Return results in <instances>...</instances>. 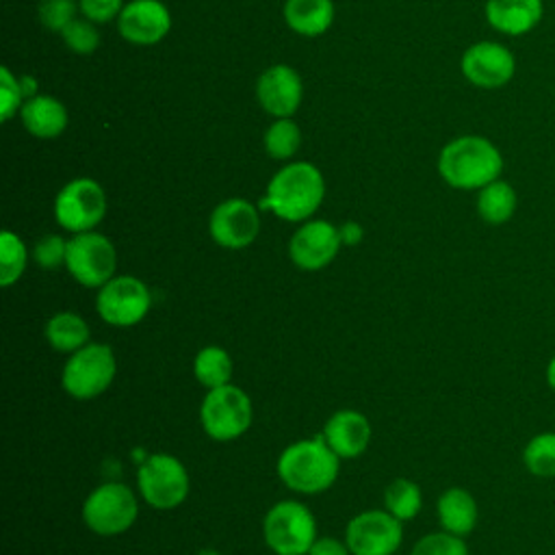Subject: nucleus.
Wrapping results in <instances>:
<instances>
[{"label": "nucleus", "mask_w": 555, "mask_h": 555, "mask_svg": "<svg viewBox=\"0 0 555 555\" xmlns=\"http://www.w3.org/2000/svg\"><path fill=\"white\" fill-rule=\"evenodd\" d=\"M284 20L301 37H319L334 22L332 0H286Z\"/></svg>", "instance_id": "obj_22"}, {"label": "nucleus", "mask_w": 555, "mask_h": 555, "mask_svg": "<svg viewBox=\"0 0 555 555\" xmlns=\"http://www.w3.org/2000/svg\"><path fill=\"white\" fill-rule=\"evenodd\" d=\"M137 516V496L119 481L98 486L82 505V520L98 535H119L134 525Z\"/></svg>", "instance_id": "obj_7"}, {"label": "nucleus", "mask_w": 555, "mask_h": 555, "mask_svg": "<svg viewBox=\"0 0 555 555\" xmlns=\"http://www.w3.org/2000/svg\"><path fill=\"white\" fill-rule=\"evenodd\" d=\"M26 262H28V251L24 241L15 232L4 230L0 234V284L4 288L15 284L22 278Z\"/></svg>", "instance_id": "obj_29"}, {"label": "nucleus", "mask_w": 555, "mask_h": 555, "mask_svg": "<svg viewBox=\"0 0 555 555\" xmlns=\"http://www.w3.org/2000/svg\"><path fill=\"white\" fill-rule=\"evenodd\" d=\"M139 492L156 509H173L189 494V473L184 464L169 453H154L139 466Z\"/></svg>", "instance_id": "obj_8"}, {"label": "nucleus", "mask_w": 555, "mask_h": 555, "mask_svg": "<svg viewBox=\"0 0 555 555\" xmlns=\"http://www.w3.org/2000/svg\"><path fill=\"white\" fill-rule=\"evenodd\" d=\"M321 436L340 460H351L369 447L371 425L369 418L356 410H338L325 421Z\"/></svg>", "instance_id": "obj_18"}, {"label": "nucleus", "mask_w": 555, "mask_h": 555, "mask_svg": "<svg viewBox=\"0 0 555 555\" xmlns=\"http://www.w3.org/2000/svg\"><path fill=\"white\" fill-rule=\"evenodd\" d=\"M477 212L490 225H501L516 212V191L509 182L496 178L494 182L479 189Z\"/></svg>", "instance_id": "obj_24"}, {"label": "nucleus", "mask_w": 555, "mask_h": 555, "mask_svg": "<svg viewBox=\"0 0 555 555\" xmlns=\"http://www.w3.org/2000/svg\"><path fill=\"white\" fill-rule=\"evenodd\" d=\"M65 267L78 284L87 288H100L115 273L117 251L104 234L93 230L80 232L67 241Z\"/></svg>", "instance_id": "obj_10"}, {"label": "nucleus", "mask_w": 555, "mask_h": 555, "mask_svg": "<svg viewBox=\"0 0 555 555\" xmlns=\"http://www.w3.org/2000/svg\"><path fill=\"white\" fill-rule=\"evenodd\" d=\"M63 43L76 52V54H93L100 46V33L95 28V22L87 17H76L72 20L63 30H61Z\"/></svg>", "instance_id": "obj_30"}, {"label": "nucleus", "mask_w": 555, "mask_h": 555, "mask_svg": "<svg viewBox=\"0 0 555 555\" xmlns=\"http://www.w3.org/2000/svg\"><path fill=\"white\" fill-rule=\"evenodd\" d=\"M197 555H221V553L215 551V548H202Z\"/></svg>", "instance_id": "obj_40"}, {"label": "nucleus", "mask_w": 555, "mask_h": 555, "mask_svg": "<svg viewBox=\"0 0 555 555\" xmlns=\"http://www.w3.org/2000/svg\"><path fill=\"white\" fill-rule=\"evenodd\" d=\"M20 87H22V93H24V100L37 95V78L30 76V74H24L20 76Z\"/></svg>", "instance_id": "obj_38"}, {"label": "nucleus", "mask_w": 555, "mask_h": 555, "mask_svg": "<svg viewBox=\"0 0 555 555\" xmlns=\"http://www.w3.org/2000/svg\"><path fill=\"white\" fill-rule=\"evenodd\" d=\"M522 464L533 477H555V431L533 436L522 449Z\"/></svg>", "instance_id": "obj_27"}, {"label": "nucleus", "mask_w": 555, "mask_h": 555, "mask_svg": "<svg viewBox=\"0 0 555 555\" xmlns=\"http://www.w3.org/2000/svg\"><path fill=\"white\" fill-rule=\"evenodd\" d=\"M46 340L63 353H74L89 343V325L76 312H59L46 323Z\"/></svg>", "instance_id": "obj_23"}, {"label": "nucleus", "mask_w": 555, "mask_h": 555, "mask_svg": "<svg viewBox=\"0 0 555 555\" xmlns=\"http://www.w3.org/2000/svg\"><path fill=\"white\" fill-rule=\"evenodd\" d=\"M384 505L395 518L412 520L421 512V505H423L421 488L412 479L397 477L384 490Z\"/></svg>", "instance_id": "obj_26"}, {"label": "nucleus", "mask_w": 555, "mask_h": 555, "mask_svg": "<svg viewBox=\"0 0 555 555\" xmlns=\"http://www.w3.org/2000/svg\"><path fill=\"white\" fill-rule=\"evenodd\" d=\"M124 0H78L80 13L82 17L95 22V24H104L111 20H117L121 9H124Z\"/></svg>", "instance_id": "obj_35"}, {"label": "nucleus", "mask_w": 555, "mask_h": 555, "mask_svg": "<svg viewBox=\"0 0 555 555\" xmlns=\"http://www.w3.org/2000/svg\"><path fill=\"white\" fill-rule=\"evenodd\" d=\"M410 555H468L464 538L449 531H438L421 538Z\"/></svg>", "instance_id": "obj_31"}, {"label": "nucleus", "mask_w": 555, "mask_h": 555, "mask_svg": "<svg viewBox=\"0 0 555 555\" xmlns=\"http://www.w3.org/2000/svg\"><path fill=\"white\" fill-rule=\"evenodd\" d=\"M76 11H80L78 0H41L39 2V20L48 30L61 33L72 20H76Z\"/></svg>", "instance_id": "obj_32"}, {"label": "nucleus", "mask_w": 555, "mask_h": 555, "mask_svg": "<svg viewBox=\"0 0 555 555\" xmlns=\"http://www.w3.org/2000/svg\"><path fill=\"white\" fill-rule=\"evenodd\" d=\"M117 30L134 46H154L171 30V13L160 0H130L117 17Z\"/></svg>", "instance_id": "obj_16"}, {"label": "nucleus", "mask_w": 555, "mask_h": 555, "mask_svg": "<svg viewBox=\"0 0 555 555\" xmlns=\"http://www.w3.org/2000/svg\"><path fill=\"white\" fill-rule=\"evenodd\" d=\"M304 98V85L299 74L284 63L267 67L256 82V100L258 104L278 117H291Z\"/></svg>", "instance_id": "obj_17"}, {"label": "nucleus", "mask_w": 555, "mask_h": 555, "mask_svg": "<svg viewBox=\"0 0 555 555\" xmlns=\"http://www.w3.org/2000/svg\"><path fill=\"white\" fill-rule=\"evenodd\" d=\"M338 232H340L343 245H358V243L362 241V236H364V230H362L360 223H356V221L343 223V225L338 228Z\"/></svg>", "instance_id": "obj_37"}, {"label": "nucleus", "mask_w": 555, "mask_h": 555, "mask_svg": "<svg viewBox=\"0 0 555 555\" xmlns=\"http://www.w3.org/2000/svg\"><path fill=\"white\" fill-rule=\"evenodd\" d=\"M204 431L219 442H230L251 425V401L245 390L234 384L210 388L199 405Z\"/></svg>", "instance_id": "obj_6"}, {"label": "nucleus", "mask_w": 555, "mask_h": 555, "mask_svg": "<svg viewBox=\"0 0 555 555\" xmlns=\"http://www.w3.org/2000/svg\"><path fill=\"white\" fill-rule=\"evenodd\" d=\"M262 533L275 555H306L317 540V520L304 503L280 501L267 512Z\"/></svg>", "instance_id": "obj_4"}, {"label": "nucleus", "mask_w": 555, "mask_h": 555, "mask_svg": "<svg viewBox=\"0 0 555 555\" xmlns=\"http://www.w3.org/2000/svg\"><path fill=\"white\" fill-rule=\"evenodd\" d=\"M115 371L117 360L113 349L102 343H87L67 358L61 384L74 399H93L111 386Z\"/></svg>", "instance_id": "obj_5"}, {"label": "nucleus", "mask_w": 555, "mask_h": 555, "mask_svg": "<svg viewBox=\"0 0 555 555\" xmlns=\"http://www.w3.org/2000/svg\"><path fill=\"white\" fill-rule=\"evenodd\" d=\"M401 540V520L388 509H366L353 516L345 531V542L351 555H392Z\"/></svg>", "instance_id": "obj_12"}, {"label": "nucleus", "mask_w": 555, "mask_h": 555, "mask_svg": "<svg viewBox=\"0 0 555 555\" xmlns=\"http://www.w3.org/2000/svg\"><path fill=\"white\" fill-rule=\"evenodd\" d=\"M340 468V457L327 447L323 436L288 444L278 460V475L286 488L301 494L327 490Z\"/></svg>", "instance_id": "obj_3"}, {"label": "nucleus", "mask_w": 555, "mask_h": 555, "mask_svg": "<svg viewBox=\"0 0 555 555\" xmlns=\"http://www.w3.org/2000/svg\"><path fill=\"white\" fill-rule=\"evenodd\" d=\"M438 520L442 531L464 538L477 525V501L464 488H449L438 499Z\"/></svg>", "instance_id": "obj_21"}, {"label": "nucleus", "mask_w": 555, "mask_h": 555, "mask_svg": "<svg viewBox=\"0 0 555 555\" xmlns=\"http://www.w3.org/2000/svg\"><path fill=\"white\" fill-rule=\"evenodd\" d=\"M340 232L323 219L306 221L288 241L291 260L304 271H319L327 267L340 249Z\"/></svg>", "instance_id": "obj_15"}, {"label": "nucleus", "mask_w": 555, "mask_h": 555, "mask_svg": "<svg viewBox=\"0 0 555 555\" xmlns=\"http://www.w3.org/2000/svg\"><path fill=\"white\" fill-rule=\"evenodd\" d=\"M24 104V93L20 87V78L11 74L9 67H0V117L9 121Z\"/></svg>", "instance_id": "obj_34"}, {"label": "nucleus", "mask_w": 555, "mask_h": 555, "mask_svg": "<svg viewBox=\"0 0 555 555\" xmlns=\"http://www.w3.org/2000/svg\"><path fill=\"white\" fill-rule=\"evenodd\" d=\"M301 145V130L291 117H278L264 132V150L275 160H288Z\"/></svg>", "instance_id": "obj_28"}, {"label": "nucleus", "mask_w": 555, "mask_h": 555, "mask_svg": "<svg viewBox=\"0 0 555 555\" xmlns=\"http://www.w3.org/2000/svg\"><path fill=\"white\" fill-rule=\"evenodd\" d=\"M106 215V193L93 178L69 180L54 199L56 223L72 232L93 230Z\"/></svg>", "instance_id": "obj_9"}, {"label": "nucleus", "mask_w": 555, "mask_h": 555, "mask_svg": "<svg viewBox=\"0 0 555 555\" xmlns=\"http://www.w3.org/2000/svg\"><path fill=\"white\" fill-rule=\"evenodd\" d=\"M460 69L473 87L501 89L514 78L516 59L499 41H477L464 50Z\"/></svg>", "instance_id": "obj_13"}, {"label": "nucleus", "mask_w": 555, "mask_h": 555, "mask_svg": "<svg viewBox=\"0 0 555 555\" xmlns=\"http://www.w3.org/2000/svg\"><path fill=\"white\" fill-rule=\"evenodd\" d=\"M347 542H340L336 538H317L314 544L306 555H349Z\"/></svg>", "instance_id": "obj_36"}, {"label": "nucleus", "mask_w": 555, "mask_h": 555, "mask_svg": "<svg viewBox=\"0 0 555 555\" xmlns=\"http://www.w3.org/2000/svg\"><path fill=\"white\" fill-rule=\"evenodd\" d=\"M546 382H548V386H551V390L555 392V356L548 360V364H546Z\"/></svg>", "instance_id": "obj_39"}, {"label": "nucleus", "mask_w": 555, "mask_h": 555, "mask_svg": "<svg viewBox=\"0 0 555 555\" xmlns=\"http://www.w3.org/2000/svg\"><path fill=\"white\" fill-rule=\"evenodd\" d=\"M325 197V180L319 167L308 160H295L282 167L267 184L260 210H269L284 221L310 219Z\"/></svg>", "instance_id": "obj_2"}, {"label": "nucleus", "mask_w": 555, "mask_h": 555, "mask_svg": "<svg viewBox=\"0 0 555 555\" xmlns=\"http://www.w3.org/2000/svg\"><path fill=\"white\" fill-rule=\"evenodd\" d=\"M24 128L37 139H56L67 128V108L52 95H33L20 108Z\"/></svg>", "instance_id": "obj_20"}, {"label": "nucleus", "mask_w": 555, "mask_h": 555, "mask_svg": "<svg viewBox=\"0 0 555 555\" xmlns=\"http://www.w3.org/2000/svg\"><path fill=\"white\" fill-rule=\"evenodd\" d=\"M35 260L41 269L50 271L67 260V241L59 234H46L35 243Z\"/></svg>", "instance_id": "obj_33"}, {"label": "nucleus", "mask_w": 555, "mask_h": 555, "mask_svg": "<svg viewBox=\"0 0 555 555\" xmlns=\"http://www.w3.org/2000/svg\"><path fill=\"white\" fill-rule=\"evenodd\" d=\"M208 230L217 245L225 249H243L251 245L260 232L258 208L243 197H230L215 206L208 219Z\"/></svg>", "instance_id": "obj_14"}, {"label": "nucleus", "mask_w": 555, "mask_h": 555, "mask_svg": "<svg viewBox=\"0 0 555 555\" xmlns=\"http://www.w3.org/2000/svg\"><path fill=\"white\" fill-rule=\"evenodd\" d=\"M152 306L147 286L132 275L111 278L100 286L95 297V310L102 321L115 327H130L143 321Z\"/></svg>", "instance_id": "obj_11"}, {"label": "nucleus", "mask_w": 555, "mask_h": 555, "mask_svg": "<svg viewBox=\"0 0 555 555\" xmlns=\"http://www.w3.org/2000/svg\"><path fill=\"white\" fill-rule=\"evenodd\" d=\"M503 171L499 147L481 134L451 139L438 154L440 178L460 191H479L494 182Z\"/></svg>", "instance_id": "obj_1"}, {"label": "nucleus", "mask_w": 555, "mask_h": 555, "mask_svg": "<svg viewBox=\"0 0 555 555\" xmlns=\"http://www.w3.org/2000/svg\"><path fill=\"white\" fill-rule=\"evenodd\" d=\"M486 22L509 37L531 33L544 17L542 0H486Z\"/></svg>", "instance_id": "obj_19"}, {"label": "nucleus", "mask_w": 555, "mask_h": 555, "mask_svg": "<svg viewBox=\"0 0 555 555\" xmlns=\"http://www.w3.org/2000/svg\"><path fill=\"white\" fill-rule=\"evenodd\" d=\"M193 375L208 390L230 384V377H232L230 353L217 345H208L199 349L193 360Z\"/></svg>", "instance_id": "obj_25"}]
</instances>
